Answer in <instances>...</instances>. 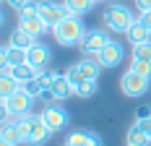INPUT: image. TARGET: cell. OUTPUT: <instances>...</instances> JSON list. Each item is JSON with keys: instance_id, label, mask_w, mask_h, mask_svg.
<instances>
[{"instance_id": "cell-7", "label": "cell", "mask_w": 151, "mask_h": 146, "mask_svg": "<svg viewBox=\"0 0 151 146\" xmlns=\"http://www.w3.org/2000/svg\"><path fill=\"white\" fill-rule=\"evenodd\" d=\"M149 84H151V78L138 71H128V73H122V78H120V89L125 97H143L149 91Z\"/></svg>"}, {"instance_id": "cell-33", "label": "cell", "mask_w": 151, "mask_h": 146, "mask_svg": "<svg viewBox=\"0 0 151 146\" xmlns=\"http://www.w3.org/2000/svg\"><path fill=\"white\" fill-rule=\"evenodd\" d=\"M96 3H102V0H96Z\"/></svg>"}, {"instance_id": "cell-22", "label": "cell", "mask_w": 151, "mask_h": 146, "mask_svg": "<svg viewBox=\"0 0 151 146\" xmlns=\"http://www.w3.org/2000/svg\"><path fill=\"white\" fill-rule=\"evenodd\" d=\"M37 73H39V71H37V68H31L29 63H21V65H13V73H11V76H16L21 84H26V81H31Z\"/></svg>"}, {"instance_id": "cell-19", "label": "cell", "mask_w": 151, "mask_h": 146, "mask_svg": "<svg viewBox=\"0 0 151 146\" xmlns=\"http://www.w3.org/2000/svg\"><path fill=\"white\" fill-rule=\"evenodd\" d=\"M18 89H24V84H21L16 76H0V94H3V97H11Z\"/></svg>"}, {"instance_id": "cell-17", "label": "cell", "mask_w": 151, "mask_h": 146, "mask_svg": "<svg viewBox=\"0 0 151 146\" xmlns=\"http://www.w3.org/2000/svg\"><path fill=\"white\" fill-rule=\"evenodd\" d=\"M8 42L16 44V47H21V50H29L31 44L37 42V37H31L29 31H24L21 26H16V29L11 31V37H8Z\"/></svg>"}, {"instance_id": "cell-25", "label": "cell", "mask_w": 151, "mask_h": 146, "mask_svg": "<svg viewBox=\"0 0 151 146\" xmlns=\"http://www.w3.org/2000/svg\"><path fill=\"white\" fill-rule=\"evenodd\" d=\"M130 58H141V60H151V39L143 44H136L133 47V55Z\"/></svg>"}, {"instance_id": "cell-34", "label": "cell", "mask_w": 151, "mask_h": 146, "mask_svg": "<svg viewBox=\"0 0 151 146\" xmlns=\"http://www.w3.org/2000/svg\"><path fill=\"white\" fill-rule=\"evenodd\" d=\"M128 146H130V144H128Z\"/></svg>"}, {"instance_id": "cell-10", "label": "cell", "mask_w": 151, "mask_h": 146, "mask_svg": "<svg viewBox=\"0 0 151 146\" xmlns=\"http://www.w3.org/2000/svg\"><path fill=\"white\" fill-rule=\"evenodd\" d=\"M50 58H52V52H50V47L42 42H34L26 50V63H29L31 68H37V71H45L47 65H50Z\"/></svg>"}, {"instance_id": "cell-18", "label": "cell", "mask_w": 151, "mask_h": 146, "mask_svg": "<svg viewBox=\"0 0 151 146\" xmlns=\"http://www.w3.org/2000/svg\"><path fill=\"white\" fill-rule=\"evenodd\" d=\"M63 3L70 11V16H83V13H89L91 8H94L96 0H63Z\"/></svg>"}, {"instance_id": "cell-11", "label": "cell", "mask_w": 151, "mask_h": 146, "mask_svg": "<svg viewBox=\"0 0 151 146\" xmlns=\"http://www.w3.org/2000/svg\"><path fill=\"white\" fill-rule=\"evenodd\" d=\"M73 94V84L68 81V76L65 73H58L55 78H52V84H50V89H47V97L45 99H55V102H63V99H68Z\"/></svg>"}, {"instance_id": "cell-1", "label": "cell", "mask_w": 151, "mask_h": 146, "mask_svg": "<svg viewBox=\"0 0 151 146\" xmlns=\"http://www.w3.org/2000/svg\"><path fill=\"white\" fill-rule=\"evenodd\" d=\"M18 131H21V144H29V146H45L50 141V128L45 125L42 115H24L18 117Z\"/></svg>"}, {"instance_id": "cell-26", "label": "cell", "mask_w": 151, "mask_h": 146, "mask_svg": "<svg viewBox=\"0 0 151 146\" xmlns=\"http://www.w3.org/2000/svg\"><path fill=\"white\" fill-rule=\"evenodd\" d=\"M146 117H151V107H149V104H143V107H138V110H136V120H138V123L146 120Z\"/></svg>"}, {"instance_id": "cell-12", "label": "cell", "mask_w": 151, "mask_h": 146, "mask_svg": "<svg viewBox=\"0 0 151 146\" xmlns=\"http://www.w3.org/2000/svg\"><path fill=\"white\" fill-rule=\"evenodd\" d=\"M107 42H109V34H104L102 29H94V31H86V37L81 39V44H78V47H81L86 55H96V52H99Z\"/></svg>"}, {"instance_id": "cell-16", "label": "cell", "mask_w": 151, "mask_h": 146, "mask_svg": "<svg viewBox=\"0 0 151 146\" xmlns=\"http://www.w3.org/2000/svg\"><path fill=\"white\" fill-rule=\"evenodd\" d=\"M125 138H128L130 146H149L151 144V138L146 136V131L141 128V123H133V125L128 128V133H125Z\"/></svg>"}, {"instance_id": "cell-2", "label": "cell", "mask_w": 151, "mask_h": 146, "mask_svg": "<svg viewBox=\"0 0 151 146\" xmlns=\"http://www.w3.org/2000/svg\"><path fill=\"white\" fill-rule=\"evenodd\" d=\"M52 37H55V42L63 44V47H78L81 39L86 37V29H83L81 16H68V18H63L60 24L52 29Z\"/></svg>"}, {"instance_id": "cell-6", "label": "cell", "mask_w": 151, "mask_h": 146, "mask_svg": "<svg viewBox=\"0 0 151 146\" xmlns=\"http://www.w3.org/2000/svg\"><path fill=\"white\" fill-rule=\"evenodd\" d=\"M37 8H39V18L45 21L50 29H55L63 18L70 16V11L65 8V3H55V0H39Z\"/></svg>"}, {"instance_id": "cell-5", "label": "cell", "mask_w": 151, "mask_h": 146, "mask_svg": "<svg viewBox=\"0 0 151 146\" xmlns=\"http://www.w3.org/2000/svg\"><path fill=\"white\" fill-rule=\"evenodd\" d=\"M31 104H34V97H31L26 89H18L11 97H3V112L16 115V117H24V115L31 112Z\"/></svg>"}, {"instance_id": "cell-24", "label": "cell", "mask_w": 151, "mask_h": 146, "mask_svg": "<svg viewBox=\"0 0 151 146\" xmlns=\"http://www.w3.org/2000/svg\"><path fill=\"white\" fill-rule=\"evenodd\" d=\"M130 71H138L143 76L151 78V60H141V58H130Z\"/></svg>"}, {"instance_id": "cell-4", "label": "cell", "mask_w": 151, "mask_h": 146, "mask_svg": "<svg viewBox=\"0 0 151 146\" xmlns=\"http://www.w3.org/2000/svg\"><path fill=\"white\" fill-rule=\"evenodd\" d=\"M99 71H102L99 60L91 55V58H83V60H78V63H73V65L65 71V76H68V81H70L73 89H76L78 84H83V81H89V78H96Z\"/></svg>"}, {"instance_id": "cell-3", "label": "cell", "mask_w": 151, "mask_h": 146, "mask_svg": "<svg viewBox=\"0 0 151 146\" xmlns=\"http://www.w3.org/2000/svg\"><path fill=\"white\" fill-rule=\"evenodd\" d=\"M102 21H104V26L109 31H122V34H125L128 26L136 21V13H133L128 5H122V3H112V5L104 11Z\"/></svg>"}, {"instance_id": "cell-8", "label": "cell", "mask_w": 151, "mask_h": 146, "mask_svg": "<svg viewBox=\"0 0 151 146\" xmlns=\"http://www.w3.org/2000/svg\"><path fill=\"white\" fill-rule=\"evenodd\" d=\"M122 55H125V52H122V44L115 42V39H109V42H107L94 58L99 60L102 68H117V65L122 63Z\"/></svg>"}, {"instance_id": "cell-30", "label": "cell", "mask_w": 151, "mask_h": 146, "mask_svg": "<svg viewBox=\"0 0 151 146\" xmlns=\"http://www.w3.org/2000/svg\"><path fill=\"white\" fill-rule=\"evenodd\" d=\"M138 18H141V21H143V26H146V29L151 31V11H146V13H141Z\"/></svg>"}, {"instance_id": "cell-29", "label": "cell", "mask_w": 151, "mask_h": 146, "mask_svg": "<svg viewBox=\"0 0 151 146\" xmlns=\"http://www.w3.org/2000/svg\"><path fill=\"white\" fill-rule=\"evenodd\" d=\"M81 146H102V138H99L96 133H91V138L86 141V144H81Z\"/></svg>"}, {"instance_id": "cell-31", "label": "cell", "mask_w": 151, "mask_h": 146, "mask_svg": "<svg viewBox=\"0 0 151 146\" xmlns=\"http://www.w3.org/2000/svg\"><path fill=\"white\" fill-rule=\"evenodd\" d=\"M136 123H138V120H136ZM141 128H143V131H146V136L151 138V117H146V120H141Z\"/></svg>"}, {"instance_id": "cell-15", "label": "cell", "mask_w": 151, "mask_h": 146, "mask_svg": "<svg viewBox=\"0 0 151 146\" xmlns=\"http://www.w3.org/2000/svg\"><path fill=\"white\" fill-rule=\"evenodd\" d=\"M0 63H8V65H21V63H26V50H21V47H16V44H3V50H0Z\"/></svg>"}, {"instance_id": "cell-28", "label": "cell", "mask_w": 151, "mask_h": 146, "mask_svg": "<svg viewBox=\"0 0 151 146\" xmlns=\"http://www.w3.org/2000/svg\"><path fill=\"white\" fill-rule=\"evenodd\" d=\"M136 8L138 13H146V11H151V0H136Z\"/></svg>"}, {"instance_id": "cell-20", "label": "cell", "mask_w": 151, "mask_h": 146, "mask_svg": "<svg viewBox=\"0 0 151 146\" xmlns=\"http://www.w3.org/2000/svg\"><path fill=\"white\" fill-rule=\"evenodd\" d=\"M0 138H3V141H11V144H21V131H18V120H16V123H3Z\"/></svg>"}, {"instance_id": "cell-32", "label": "cell", "mask_w": 151, "mask_h": 146, "mask_svg": "<svg viewBox=\"0 0 151 146\" xmlns=\"http://www.w3.org/2000/svg\"><path fill=\"white\" fill-rule=\"evenodd\" d=\"M0 146H18V144H11V141H3L0 138Z\"/></svg>"}, {"instance_id": "cell-27", "label": "cell", "mask_w": 151, "mask_h": 146, "mask_svg": "<svg viewBox=\"0 0 151 146\" xmlns=\"http://www.w3.org/2000/svg\"><path fill=\"white\" fill-rule=\"evenodd\" d=\"M5 3H8V5H11V8H13V11H21V8H24V5H29L31 0H5Z\"/></svg>"}, {"instance_id": "cell-23", "label": "cell", "mask_w": 151, "mask_h": 146, "mask_svg": "<svg viewBox=\"0 0 151 146\" xmlns=\"http://www.w3.org/2000/svg\"><path fill=\"white\" fill-rule=\"evenodd\" d=\"M89 138H91V131H73L70 136H68L65 146H81V144H86Z\"/></svg>"}, {"instance_id": "cell-21", "label": "cell", "mask_w": 151, "mask_h": 146, "mask_svg": "<svg viewBox=\"0 0 151 146\" xmlns=\"http://www.w3.org/2000/svg\"><path fill=\"white\" fill-rule=\"evenodd\" d=\"M96 89H99V81H96V78H89V81L78 84V86L73 89V94H76V97H81V99H89V97L96 94Z\"/></svg>"}, {"instance_id": "cell-9", "label": "cell", "mask_w": 151, "mask_h": 146, "mask_svg": "<svg viewBox=\"0 0 151 146\" xmlns=\"http://www.w3.org/2000/svg\"><path fill=\"white\" fill-rule=\"evenodd\" d=\"M42 120H45V125L52 133H58L68 125V112L63 110L60 104H47L45 110H42Z\"/></svg>"}, {"instance_id": "cell-14", "label": "cell", "mask_w": 151, "mask_h": 146, "mask_svg": "<svg viewBox=\"0 0 151 146\" xmlns=\"http://www.w3.org/2000/svg\"><path fill=\"white\" fill-rule=\"evenodd\" d=\"M125 39H128V42L136 47V44L149 42V39H151V31L146 29V26H143V21H141V18H136V21H133V24L128 26V31H125Z\"/></svg>"}, {"instance_id": "cell-13", "label": "cell", "mask_w": 151, "mask_h": 146, "mask_svg": "<svg viewBox=\"0 0 151 146\" xmlns=\"http://www.w3.org/2000/svg\"><path fill=\"white\" fill-rule=\"evenodd\" d=\"M18 26H21L24 31H29L31 37H37V39H39L47 29H50L45 21L39 18V13H37V16H18Z\"/></svg>"}]
</instances>
